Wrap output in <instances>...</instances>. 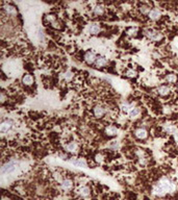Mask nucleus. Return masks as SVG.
<instances>
[{"mask_svg": "<svg viewBox=\"0 0 178 200\" xmlns=\"http://www.w3.org/2000/svg\"><path fill=\"white\" fill-rule=\"evenodd\" d=\"M93 13L97 16H102L104 14V8L102 5H96L93 8Z\"/></svg>", "mask_w": 178, "mask_h": 200, "instance_id": "4be33fe9", "label": "nucleus"}, {"mask_svg": "<svg viewBox=\"0 0 178 200\" xmlns=\"http://www.w3.org/2000/svg\"><path fill=\"white\" fill-rule=\"evenodd\" d=\"M64 78L66 80H70V79H72L73 78V73L71 72V71H67L66 73L64 74Z\"/></svg>", "mask_w": 178, "mask_h": 200, "instance_id": "cd10ccee", "label": "nucleus"}, {"mask_svg": "<svg viewBox=\"0 0 178 200\" xmlns=\"http://www.w3.org/2000/svg\"><path fill=\"white\" fill-rule=\"evenodd\" d=\"M164 113L165 114H170V110H169V107H164Z\"/></svg>", "mask_w": 178, "mask_h": 200, "instance_id": "7c9ffc66", "label": "nucleus"}, {"mask_svg": "<svg viewBox=\"0 0 178 200\" xmlns=\"http://www.w3.org/2000/svg\"><path fill=\"white\" fill-rule=\"evenodd\" d=\"M135 135L136 139H138V140H145L148 138V132L145 128L140 127V128H138V129H135Z\"/></svg>", "mask_w": 178, "mask_h": 200, "instance_id": "9b49d317", "label": "nucleus"}, {"mask_svg": "<svg viewBox=\"0 0 178 200\" xmlns=\"http://www.w3.org/2000/svg\"><path fill=\"white\" fill-rule=\"evenodd\" d=\"M101 31V27L97 23H92L89 25V33L91 34H98Z\"/></svg>", "mask_w": 178, "mask_h": 200, "instance_id": "2eb2a0df", "label": "nucleus"}, {"mask_svg": "<svg viewBox=\"0 0 178 200\" xmlns=\"http://www.w3.org/2000/svg\"><path fill=\"white\" fill-rule=\"evenodd\" d=\"M176 191V186L173 181L167 177L161 178L158 183L154 186L153 190H152V194L157 197H163L167 194H171Z\"/></svg>", "mask_w": 178, "mask_h": 200, "instance_id": "f257e3e1", "label": "nucleus"}, {"mask_svg": "<svg viewBox=\"0 0 178 200\" xmlns=\"http://www.w3.org/2000/svg\"><path fill=\"white\" fill-rule=\"evenodd\" d=\"M13 121L11 120H4L2 121L1 125H0V132H1L2 133H5L8 132V130H11V128L13 127Z\"/></svg>", "mask_w": 178, "mask_h": 200, "instance_id": "1a4fd4ad", "label": "nucleus"}, {"mask_svg": "<svg viewBox=\"0 0 178 200\" xmlns=\"http://www.w3.org/2000/svg\"><path fill=\"white\" fill-rule=\"evenodd\" d=\"M77 194H78V196H80L81 198L87 199V197L91 196V189H90L87 186H82V187H80L79 189L77 190Z\"/></svg>", "mask_w": 178, "mask_h": 200, "instance_id": "39448f33", "label": "nucleus"}, {"mask_svg": "<svg viewBox=\"0 0 178 200\" xmlns=\"http://www.w3.org/2000/svg\"><path fill=\"white\" fill-rule=\"evenodd\" d=\"M125 74H126V76L133 78V77H136V75H138V72H136L135 70H133V69H129V70L126 71Z\"/></svg>", "mask_w": 178, "mask_h": 200, "instance_id": "a878e982", "label": "nucleus"}, {"mask_svg": "<svg viewBox=\"0 0 178 200\" xmlns=\"http://www.w3.org/2000/svg\"><path fill=\"white\" fill-rule=\"evenodd\" d=\"M84 200H91V199H84Z\"/></svg>", "mask_w": 178, "mask_h": 200, "instance_id": "f704fd0d", "label": "nucleus"}, {"mask_svg": "<svg viewBox=\"0 0 178 200\" xmlns=\"http://www.w3.org/2000/svg\"><path fill=\"white\" fill-rule=\"evenodd\" d=\"M110 147H112V148H114V149H117L118 147H119V144H118L116 141H114V143H113L112 145H110Z\"/></svg>", "mask_w": 178, "mask_h": 200, "instance_id": "c756f323", "label": "nucleus"}, {"mask_svg": "<svg viewBox=\"0 0 178 200\" xmlns=\"http://www.w3.org/2000/svg\"><path fill=\"white\" fill-rule=\"evenodd\" d=\"M78 149H79V146L76 142H70V143L65 145V150L67 152H70V153H77L78 152Z\"/></svg>", "mask_w": 178, "mask_h": 200, "instance_id": "6e6552de", "label": "nucleus"}, {"mask_svg": "<svg viewBox=\"0 0 178 200\" xmlns=\"http://www.w3.org/2000/svg\"><path fill=\"white\" fill-rule=\"evenodd\" d=\"M105 135H107V137H115V135H118V128L113 125L107 126V127L105 128Z\"/></svg>", "mask_w": 178, "mask_h": 200, "instance_id": "dca6fc26", "label": "nucleus"}, {"mask_svg": "<svg viewBox=\"0 0 178 200\" xmlns=\"http://www.w3.org/2000/svg\"><path fill=\"white\" fill-rule=\"evenodd\" d=\"M45 19L47 20L50 24H52L53 22L56 21V17H55L54 15H52V14H47V15L45 16Z\"/></svg>", "mask_w": 178, "mask_h": 200, "instance_id": "393cba45", "label": "nucleus"}, {"mask_svg": "<svg viewBox=\"0 0 178 200\" xmlns=\"http://www.w3.org/2000/svg\"><path fill=\"white\" fill-rule=\"evenodd\" d=\"M73 187H74V183H73L72 179H70V178H65L61 183V188L65 191V192H69V191H71L73 189Z\"/></svg>", "mask_w": 178, "mask_h": 200, "instance_id": "423d86ee", "label": "nucleus"}, {"mask_svg": "<svg viewBox=\"0 0 178 200\" xmlns=\"http://www.w3.org/2000/svg\"><path fill=\"white\" fill-rule=\"evenodd\" d=\"M3 10L5 11V13L10 16H15L17 14V10H16L15 6H13L11 4H5L3 6Z\"/></svg>", "mask_w": 178, "mask_h": 200, "instance_id": "f3484780", "label": "nucleus"}, {"mask_svg": "<svg viewBox=\"0 0 178 200\" xmlns=\"http://www.w3.org/2000/svg\"><path fill=\"white\" fill-rule=\"evenodd\" d=\"M148 17L152 21H157V20H159L161 18V11L158 8H152L151 11L149 13V15H148Z\"/></svg>", "mask_w": 178, "mask_h": 200, "instance_id": "9d476101", "label": "nucleus"}, {"mask_svg": "<svg viewBox=\"0 0 178 200\" xmlns=\"http://www.w3.org/2000/svg\"><path fill=\"white\" fill-rule=\"evenodd\" d=\"M22 82L25 86H31V84H33V77H32L30 74H25L24 76L22 77Z\"/></svg>", "mask_w": 178, "mask_h": 200, "instance_id": "6ab92c4d", "label": "nucleus"}, {"mask_svg": "<svg viewBox=\"0 0 178 200\" xmlns=\"http://www.w3.org/2000/svg\"><path fill=\"white\" fill-rule=\"evenodd\" d=\"M177 80H178V76L176 74H174V73H170V74H168L166 76V81L169 82V84H175V82H177Z\"/></svg>", "mask_w": 178, "mask_h": 200, "instance_id": "aec40b11", "label": "nucleus"}, {"mask_svg": "<svg viewBox=\"0 0 178 200\" xmlns=\"http://www.w3.org/2000/svg\"><path fill=\"white\" fill-rule=\"evenodd\" d=\"M51 26L53 27V28H55V29H59L61 28V23H59V21H55V22H53L52 24H51Z\"/></svg>", "mask_w": 178, "mask_h": 200, "instance_id": "c85d7f7f", "label": "nucleus"}, {"mask_svg": "<svg viewBox=\"0 0 178 200\" xmlns=\"http://www.w3.org/2000/svg\"><path fill=\"white\" fill-rule=\"evenodd\" d=\"M107 63L108 62H107V59H106V57L99 56H97V59H96L95 66H96L97 68H102V67L107 65Z\"/></svg>", "mask_w": 178, "mask_h": 200, "instance_id": "4468645a", "label": "nucleus"}, {"mask_svg": "<svg viewBox=\"0 0 178 200\" xmlns=\"http://www.w3.org/2000/svg\"><path fill=\"white\" fill-rule=\"evenodd\" d=\"M93 114L96 118H102L105 115V109L101 106V105H96L93 109Z\"/></svg>", "mask_w": 178, "mask_h": 200, "instance_id": "ddd939ff", "label": "nucleus"}, {"mask_svg": "<svg viewBox=\"0 0 178 200\" xmlns=\"http://www.w3.org/2000/svg\"><path fill=\"white\" fill-rule=\"evenodd\" d=\"M144 34L149 39V40L154 41V42H159V41H161L164 39V36L161 31L155 30V29H152V28L145 29Z\"/></svg>", "mask_w": 178, "mask_h": 200, "instance_id": "f03ea898", "label": "nucleus"}, {"mask_svg": "<svg viewBox=\"0 0 178 200\" xmlns=\"http://www.w3.org/2000/svg\"><path fill=\"white\" fill-rule=\"evenodd\" d=\"M174 139H175V141H176L177 143H178V132L174 133Z\"/></svg>", "mask_w": 178, "mask_h": 200, "instance_id": "2f4dec72", "label": "nucleus"}, {"mask_svg": "<svg viewBox=\"0 0 178 200\" xmlns=\"http://www.w3.org/2000/svg\"><path fill=\"white\" fill-rule=\"evenodd\" d=\"M132 107H133L132 104H130V103H128V102H124V103H122V105H121V111L123 113H125V114H128Z\"/></svg>", "mask_w": 178, "mask_h": 200, "instance_id": "412c9836", "label": "nucleus"}, {"mask_svg": "<svg viewBox=\"0 0 178 200\" xmlns=\"http://www.w3.org/2000/svg\"><path fill=\"white\" fill-rule=\"evenodd\" d=\"M138 33V28L136 27H130L126 30V34L129 37H135Z\"/></svg>", "mask_w": 178, "mask_h": 200, "instance_id": "b1692460", "label": "nucleus"}, {"mask_svg": "<svg viewBox=\"0 0 178 200\" xmlns=\"http://www.w3.org/2000/svg\"><path fill=\"white\" fill-rule=\"evenodd\" d=\"M140 11L143 15H149V13L151 11V8H150V6L147 5V4H142V5L140 6Z\"/></svg>", "mask_w": 178, "mask_h": 200, "instance_id": "5701e85b", "label": "nucleus"}, {"mask_svg": "<svg viewBox=\"0 0 178 200\" xmlns=\"http://www.w3.org/2000/svg\"><path fill=\"white\" fill-rule=\"evenodd\" d=\"M1 101H2V102L4 101V94H3V93L1 94Z\"/></svg>", "mask_w": 178, "mask_h": 200, "instance_id": "72a5a7b5", "label": "nucleus"}, {"mask_svg": "<svg viewBox=\"0 0 178 200\" xmlns=\"http://www.w3.org/2000/svg\"><path fill=\"white\" fill-rule=\"evenodd\" d=\"M96 59H97L96 53L94 51H92V50H89V51H87L84 53V62L87 65H93V64H95Z\"/></svg>", "mask_w": 178, "mask_h": 200, "instance_id": "20e7f679", "label": "nucleus"}, {"mask_svg": "<svg viewBox=\"0 0 178 200\" xmlns=\"http://www.w3.org/2000/svg\"><path fill=\"white\" fill-rule=\"evenodd\" d=\"M69 162L72 165L76 167H81V168H87V160H84V158H75V157H71L69 160Z\"/></svg>", "mask_w": 178, "mask_h": 200, "instance_id": "0eeeda50", "label": "nucleus"}, {"mask_svg": "<svg viewBox=\"0 0 178 200\" xmlns=\"http://www.w3.org/2000/svg\"><path fill=\"white\" fill-rule=\"evenodd\" d=\"M156 91H157V94H158L159 96H161V97H167L169 94H170L171 90L168 86L163 84V86H159L158 88H157Z\"/></svg>", "mask_w": 178, "mask_h": 200, "instance_id": "f8f14e48", "label": "nucleus"}, {"mask_svg": "<svg viewBox=\"0 0 178 200\" xmlns=\"http://www.w3.org/2000/svg\"><path fill=\"white\" fill-rule=\"evenodd\" d=\"M95 160H96L98 164H101V163H103V160H104V156L102 154H100V153H98V154H96V156H95Z\"/></svg>", "mask_w": 178, "mask_h": 200, "instance_id": "bb28decb", "label": "nucleus"}, {"mask_svg": "<svg viewBox=\"0 0 178 200\" xmlns=\"http://www.w3.org/2000/svg\"><path fill=\"white\" fill-rule=\"evenodd\" d=\"M140 114H141V109H140V107L133 106L132 109L130 110V112L128 113V116H129V118H130V119H135V118H136V117L140 116Z\"/></svg>", "mask_w": 178, "mask_h": 200, "instance_id": "a211bd4d", "label": "nucleus"}, {"mask_svg": "<svg viewBox=\"0 0 178 200\" xmlns=\"http://www.w3.org/2000/svg\"><path fill=\"white\" fill-rule=\"evenodd\" d=\"M2 200H11V199L8 198V197H6V196H3L2 197Z\"/></svg>", "mask_w": 178, "mask_h": 200, "instance_id": "473e14b6", "label": "nucleus"}, {"mask_svg": "<svg viewBox=\"0 0 178 200\" xmlns=\"http://www.w3.org/2000/svg\"><path fill=\"white\" fill-rule=\"evenodd\" d=\"M18 165L16 162H8L6 164H4L3 166L1 167V173L3 175H8V174H11L17 170Z\"/></svg>", "mask_w": 178, "mask_h": 200, "instance_id": "7ed1b4c3", "label": "nucleus"}]
</instances>
